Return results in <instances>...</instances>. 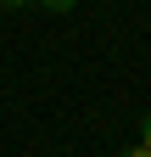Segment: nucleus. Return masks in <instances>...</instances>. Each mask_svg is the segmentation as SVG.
I'll return each instance as SVG.
<instances>
[{"label": "nucleus", "instance_id": "1", "mask_svg": "<svg viewBox=\"0 0 151 157\" xmlns=\"http://www.w3.org/2000/svg\"><path fill=\"white\" fill-rule=\"evenodd\" d=\"M39 6H45V11H73L79 0H39Z\"/></svg>", "mask_w": 151, "mask_h": 157}, {"label": "nucleus", "instance_id": "2", "mask_svg": "<svg viewBox=\"0 0 151 157\" xmlns=\"http://www.w3.org/2000/svg\"><path fill=\"white\" fill-rule=\"evenodd\" d=\"M140 146L151 151V112H145V124H140Z\"/></svg>", "mask_w": 151, "mask_h": 157}, {"label": "nucleus", "instance_id": "3", "mask_svg": "<svg viewBox=\"0 0 151 157\" xmlns=\"http://www.w3.org/2000/svg\"><path fill=\"white\" fill-rule=\"evenodd\" d=\"M118 157H151V151H145V146H140V140H134V146H123V151H118Z\"/></svg>", "mask_w": 151, "mask_h": 157}, {"label": "nucleus", "instance_id": "4", "mask_svg": "<svg viewBox=\"0 0 151 157\" xmlns=\"http://www.w3.org/2000/svg\"><path fill=\"white\" fill-rule=\"evenodd\" d=\"M6 11H23V6H39V0H0Z\"/></svg>", "mask_w": 151, "mask_h": 157}]
</instances>
